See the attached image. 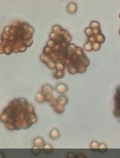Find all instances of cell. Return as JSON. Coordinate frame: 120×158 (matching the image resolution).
<instances>
[{"label": "cell", "mask_w": 120, "mask_h": 158, "mask_svg": "<svg viewBox=\"0 0 120 158\" xmlns=\"http://www.w3.org/2000/svg\"><path fill=\"white\" fill-rule=\"evenodd\" d=\"M107 146L105 143H102L99 145L98 151L102 153H104L107 151Z\"/></svg>", "instance_id": "obj_16"}, {"label": "cell", "mask_w": 120, "mask_h": 158, "mask_svg": "<svg viewBox=\"0 0 120 158\" xmlns=\"http://www.w3.org/2000/svg\"><path fill=\"white\" fill-rule=\"evenodd\" d=\"M84 48L86 51L90 52L93 50V43L89 41H88L85 44L84 46Z\"/></svg>", "instance_id": "obj_17"}, {"label": "cell", "mask_w": 120, "mask_h": 158, "mask_svg": "<svg viewBox=\"0 0 120 158\" xmlns=\"http://www.w3.org/2000/svg\"><path fill=\"white\" fill-rule=\"evenodd\" d=\"M33 144H34V146H37L41 148L43 147V146L45 145V142H44V140L42 138L38 137L36 139H35L33 142Z\"/></svg>", "instance_id": "obj_8"}, {"label": "cell", "mask_w": 120, "mask_h": 158, "mask_svg": "<svg viewBox=\"0 0 120 158\" xmlns=\"http://www.w3.org/2000/svg\"><path fill=\"white\" fill-rule=\"evenodd\" d=\"M53 89L52 87L49 85H44L42 87V93L45 96L50 94H52Z\"/></svg>", "instance_id": "obj_6"}, {"label": "cell", "mask_w": 120, "mask_h": 158, "mask_svg": "<svg viewBox=\"0 0 120 158\" xmlns=\"http://www.w3.org/2000/svg\"><path fill=\"white\" fill-rule=\"evenodd\" d=\"M89 41L92 43L95 42H96V39H95V35H93L92 36L89 37V41Z\"/></svg>", "instance_id": "obj_23"}, {"label": "cell", "mask_w": 120, "mask_h": 158, "mask_svg": "<svg viewBox=\"0 0 120 158\" xmlns=\"http://www.w3.org/2000/svg\"><path fill=\"white\" fill-rule=\"evenodd\" d=\"M43 149L44 152L47 154L51 153L53 150L52 146L49 144H45L43 146Z\"/></svg>", "instance_id": "obj_13"}, {"label": "cell", "mask_w": 120, "mask_h": 158, "mask_svg": "<svg viewBox=\"0 0 120 158\" xmlns=\"http://www.w3.org/2000/svg\"><path fill=\"white\" fill-rule=\"evenodd\" d=\"M57 101L58 104L64 106L67 105L68 102V97L65 96H59L58 99H57Z\"/></svg>", "instance_id": "obj_7"}, {"label": "cell", "mask_w": 120, "mask_h": 158, "mask_svg": "<svg viewBox=\"0 0 120 158\" xmlns=\"http://www.w3.org/2000/svg\"><path fill=\"white\" fill-rule=\"evenodd\" d=\"M60 133L57 129H54L51 131L50 133V137L53 140L58 139L60 137Z\"/></svg>", "instance_id": "obj_9"}, {"label": "cell", "mask_w": 120, "mask_h": 158, "mask_svg": "<svg viewBox=\"0 0 120 158\" xmlns=\"http://www.w3.org/2000/svg\"><path fill=\"white\" fill-rule=\"evenodd\" d=\"M119 17H120V15H119Z\"/></svg>", "instance_id": "obj_24"}, {"label": "cell", "mask_w": 120, "mask_h": 158, "mask_svg": "<svg viewBox=\"0 0 120 158\" xmlns=\"http://www.w3.org/2000/svg\"><path fill=\"white\" fill-rule=\"evenodd\" d=\"M0 121L10 131L25 130L35 124L38 117L34 107L23 98L13 100L4 109Z\"/></svg>", "instance_id": "obj_1"}, {"label": "cell", "mask_w": 120, "mask_h": 158, "mask_svg": "<svg viewBox=\"0 0 120 158\" xmlns=\"http://www.w3.org/2000/svg\"><path fill=\"white\" fill-rule=\"evenodd\" d=\"M100 144L97 141H93L90 144V148L93 151H98Z\"/></svg>", "instance_id": "obj_15"}, {"label": "cell", "mask_w": 120, "mask_h": 158, "mask_svg": "<svg viewBox=\"0 0 120 158\" xmlns=\"http://www.w3.org/2000/svg\"><path fill=\"white\" fill-rule=\"evenodd\" d=\"M41 151V149H40V148L37 147V146H34V147L32 148V150H31L32 153L34 155L39 154L40 153Z\"/></svg>", "instance_id": "obj_18"}, {"label": "cell", "mask_w": 120, "mask_h": 158, "mask_svg": "<svg viewBox=\"0 0 120 158\" xmlns=\"http://www.w3.org/2000/svg\"><path fill=\"white\" fill-rule=\"evenodd\" d=\"M90 27L92 29L100 28V24L99 22L97 21H93L90 24Z\"/></svg>", "instance_id": "obj_20"}, {"label": "cell", "mask_w": 120, "mask_h": 158, "mask_svg": "<svg viewBox=\"0 0 120 158\" xmlns=\"http://www.w3.org/2000/svg\"><path fill=\"white\" fill-rule=\"evenodd\" d=\"M36 100L39 103H43L46 101L45 96L42 93H38L36 96Z\"/></svg>", "instance_id": "obj_10"}, {"label": "cell", "mask_w": 120, "mask_h": 158, "mask_svg": "<svg viewBox=\"0 0 120 158\" xmlns=\"http://www.w3.org/2000/svg\"><path fill=\"white\" fill-rule=\"evenodd\" d=\"M101 44L97 42H95L94 43H93V50L97 51H98L99 50L101 49Z\"/></svg>", "instance_id": "obj_19"}, {"label": "cell", "mask_w": 120, "mask_h": 158, "mask_svg": "<svg viewBox=\"0 0 120 158\" xmlns=\"http://www.w3.org/2000/svg\"><path fill=\"white\" fill-rule=\"evenodd\" d=\"M95 36L96 39V42H97L101 44L105 42V37L103 34L100 33L96 35H95Z\"/></svg>", "instance_id": "obj_12"}, {"label": "cell", "mask_w": 120, "mask_h": 158, "mask_svg": "<svg viewBox=\"0 0 120 158\" xmlns=\"http://www.w3.org/2000/svg\"><path fill=\"white\" fill-rule=\"evenodd\" d=\"M67 11L68 13L69 14H75L77 12V4L74 2L69 3L67 6Z\"/></svg>", "instance_id": "obj_4"}, {"label": "cell", "mask_w": 120, "mask_h": 158, "mask_svg": "<svg viewBox=\"0 0 120 158\" xmlns=\"http://www.w3.org/2000/svg\"><path fill=\"white\" fill-rule=\"evenodd\" d=\"M65 71L56 70L53 74V77L56 79H60L64 78L65 76Z\"/></svg>", "instance_id": "obj_11"}, {"label": "cell", "mask_w": 120, "mask_h": 158, "mask_svg": "<svg viewBox=\"0 0 120 158\" xmlns=\"http://www.w3.org/2000/svg\"><path fill=\"white\" fill-rule=\"evenodd\" d=\"M92 29L94 35H96L97 34L101 33V30L100 28H95Z\"/></svg>", "instance_id": "obj_22"}, {"label": "cell", "mask_w": 120, "mask_h": 158, "mask_svg": "<svg viewBox=\"0 0 120 158\" xmlns=\"http://www.w3.org/2000/svg\"><path fill=\"white\" fill-rule=\"evenodd\" d=\"M34 30L27 23L6 27L0 40V54L23 52L32 44Z\"/></svg>", "instance_id": "obj_2"}, {"label": "cell", "mask_w": 120, "mask_h": 158, "mask_svg": "<svg viewBox=\"0 0 120 158\" xmlns=\"http://www.w3.org/2000/svg\"><path fill=\"white\" fill-rule=\"evenodd\" d=\"M54 109L55 111L59 114H62L65 112V106L60 105L58 104Z\"/></svg>", "instance_id": "obj_14"}, {"label": "cell", "mask_w": 120, "mask_h": 158, "mask_svg": "<svg viewBox=\"0 0 120 158\" xmlns=\"http://www.w3.org/2000/svg\"><path fill=\"white\" fill-rule=\"evenodd\" d=\"M85 34L86 36L88 38L94 35H93V29L90 27L86 28L85 31Z\"/></svg>", "instance_id": "obj_21"}, {"label": "cell", "mask_w": 120, "mask_h": 158, "mask_svg": "<svg viewBox=\"0 0 120 158\" xmlns=\"http://www.w3.org/2000/svg\"><path fill=\"white\" fill-rule=\"evenodd\" d=\"M55 89L58 93L63 94L68 91V86L66 84H59L56 87Z\"/></svg>", "instance_id": "obj_5"}, {"label": "cell", "mask_w": 120, "mask_h": 158, "mask_svg": "<svg viewBox=\"0 0 120 158\" xmlns=\"http://www.w3.org/2000/svg\"><path fill=\"white\" fill-rule=\"evenodd\" d=\"M114 115L116 118L120 119V86L116 89L114 96Z\"/></svg>", "instance_id": "obj_3"}]
</instances>
